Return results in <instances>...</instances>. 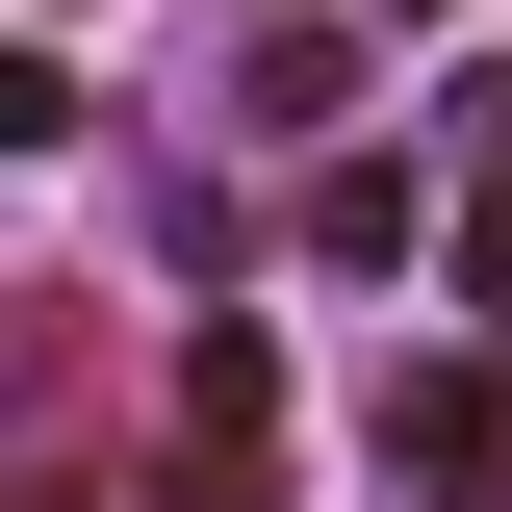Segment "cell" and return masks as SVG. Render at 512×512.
Masks as SVG:
<instances>
[{
  "instance_id": "1",
  "label": "cell",
  "mask_w": 512,
  "mask_h": 512,
  "mask_svg": "<svg viewBox=\"0 0 512 512\" xmlns=\"http://www.w3.org/2000/svg\"><path fill=\"white\" fill-rule=\"evenodd\" d=\"M384 487L487 512V487H512V384H487V359H410V384H384Z\"/></svg>"
},
{
  "instance_id": "2",
  "label": "cell",
  "mask_w": 512,
  "mask_h": 512,
  "mask_svg": "<svg viewBox=\"0 0 512 512\" xmlns=\"http://www.w3.org/2000/svg\"><path fill=\"white\" fill-rule=\"evenodd\" d=\"M308 256L384 282V256H410V154H308Z\"/></svg>"
},
{
  "instance_id": "3",
  "label": "cell",
  "mask_w": 512,
  "mask_h": 512,
  "mask_svg": "<svg viewBox=\"0 0 512 512\" xmlns=\"http://www.w3.org/2000/svg\"><path fill=\"white\" fill-rule=\"evenodd\" d=\"M436 282H461V333H512V180H487V205H436Z\"/></svg>"
},
{
  "instance_id": "4",
  "label": "cell",
  "mask_w": 512,
  "mask_h": 512,
  "mask_svg": "<svg viewBox=\"0 0 512 512\" xmlns=\"http://www.w3.org/2000/svg\"><path fill=\"white\" fill-rule=\"evenodd\" d=\"M384 26H461V0H384Z\"/></svg>"
}]
</instances>
